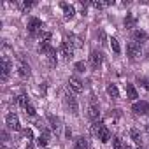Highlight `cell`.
<instances>
[{
  "mask_svg": "<svg viewBox=\"0 0 149 149\" xmlns=\"http://www.w3.org/2000/svg\"><path fill=\"white\" fill-rule=\"evenodd\" d=\"M88 116L91 121H98V116H100V111H98V105L95 102V98H91L90 105H88Z\"/></svg>",
  "mask_w": 149,
  "mask_h": 149,
  "instance_id": "cell-6",
  "label": "cell"
},
{
  "mask_svg": "<svg viewBox=\"0 0 149 149\" xmlns=\"http://www.w3.org/2000/svg\"><path fill=\"white\" fill-rule=\"evenodd\" d=\"M23 133H25V137H26L28 140H32V139H33V133H32V130H30V128H26Z\"/></svg>",
  "mask_w": 149,
  "mask_h": 149,
  "instance_id": "cell-31",
  "label": "cell"
},
{
  "mask_svg": "<svg viewBox=\"0 0 149 149\" xmlns=\"http://www.w3.org/2000/svg\"><path fill=\"white\" fill-rule=\"evenodd\" d=\"M47 119H49V123H51V128H53V130H58V128H60V119H58V118L49 116Z\"/></svg>",
  "mask_w": 149,
  "mask_h": 149,
  "instance_id": "cell-23",
  "label": "cell"
},
{
  "mask_svg": "<svg viewBox=\"0 0 149 149\" xmlns=\"http://www.w3.org/2000/svg\"><path fill=\"white\" fill-rule=\"evenodd\" d=\"M107 93L111 98H119V91H118V86L116 84H109L107 86Z\"/></svg>",
  "mask_w": 149,
  "mask_h": 149,
  "instance_id": "cell-20",
  "label": "cell"
},
{
  "mask_svg": "<svg viewBox=\"0 0 149 149\" xmlns=\"http://www.w3.org/2000/svg\"><path fill=\"white\" fill-rule=\"evenodd\" d=\"M126 95H128V100H135V98L139 97L133 84H126Z\"/></svg>",
  "mask_w": 149,
  "mask_h": 149,
  "instance_id": "cell-19",
  "label": "cell"
},
{
  "mask_svg": "<svg viewBox=\"0 0 149 149\" xmlns=\"http://www.w3.org/2000/svg\"><path fill=\"white\" fill-rule=\"evenodd\" d=\"M25 111H26V116H35V109H33V105H32V104H28Z\"/></svg>",
  "mask_w": 149,
  "mask_h": 149,
  "instance_id": "cell-29",
  "label": "cell"
},
{
  "mask_svg": "<svg viewBox=\"0 0 149 149\" xmlns=\"http://www.w3.org/2000/svg\"><path fill=\"white\" fill-rule=\"evenodd\" d=\"M6 125H7L9 130H19V119H18V116H16L14 112L7 114V118H6Z\"/></svg>",
  "mask_w": 149,
  "mask_h": 149,
  "instance_id": "cell-7",
  "label": "cell"
},
{
  "mask_svg": "<svg viewBox=\"0 0 149 149\" xmlns=\"http://www.w3.org/2000/svg\"><path fill=\"white\" fill-rule=\"evenodd\" d=\"M126 54L130 56V60H137V58L142 54V51H140V46H139L137 42H130V44L126 46Z\"/></svg>",
  "mask_w": 149,
  "mask_h": 149,
  "instance_id": "cell-4",
  "label": "cell"
},
{
  "mask_svg": "<svg viewBox=\"0 0 149 149\" xmlns=\"http://www.w3.org/2000/svg\"><path fill=\"white\" fill-rule=\"evenodd\" d=\"M74 68H76V72H79V74H81V72H84V70H86V63H84V61H77Z\"/></svg>",
  "mask_w": 149,
  "mask_h": 149,
  "instance_id": "cell-27",
  "label": "cell"
},
{
  "mask_svg": "<svg viewBox=\"0 0 149 149\" xmlns=\"http://www.w3.org/2000/svg\"><path fill=\"white\" fill-rule=\"evenodd\" d=\"M18 74H19V76L21 77H30V74H32V70H30V67L23 61V60H19V65H18Z\"/></svg>",
  "mask_w": 149,
  "mask_h": 149,
  "instance_id": "cell-11",
  "label": "cell"
},
{
  "mask_svg": "<svg viewBox=\"0 0 149 149\" xmlns=\"http://www.w3.org/2000/svg\"><path fill=\"white\" fill-rule=\"evenodd\" d=\"M61 9H63L65 19H72L74 16H76V9H74L72 6H68V4H65V2H61Z\"/></svg>",
  "mask_w": 149,
  "mask_h": 149,
  "instance_id": "cell-13",
  "label": "cell"
},
{
  "mask_svg": "<svg viewBox=\"0 0 149 149\" xmlns=\"http://www.w3.org/2000/svg\"><path fill=\"white\" fill-rule=\"evenodd\" d=\"M147 39H149V37H147V33H146L144 30H135V32H133V42H137L139 46H140L142 42H147Z\"/></svg>",
  "mask_w": 149,
  "mask_h": 149,
  "instance_id": "cell-12",
  "label": "cell"
},
{
  "mask_svg": "<svg viewBox=\"0 0 149 149\" xmlns=\"http://www.w3.org/2000/svg\"><path fill=\"white\" fill-rule=\"evenodd\" d=\"M97 137H98V140H100V142H104V144H105V142H109V140H111V137H112V135H111V130L104 125V126L98 130Z\"/></svg>",
  "mask_w": 149,
  "mask_h": 149,
  "instance_id": "cell-10",
  "label": "cell"
},
{
  "mask_svg": "<svg viewBox=\"0 0 149 149\" xmlns=\"http://www.w3.org/2000/svg\"><path fill=\"white\" fill-rule=\"evenodd\" d=\"M104 126V123H100V121H93V125H91V132H93V135H97L98 133V130Z\"/></svg>",
  "mask_w": 149,
  "mask_h": 149,
  "instance_id": "cell-24",
  "label": "cell"
},
{
  "mask_svg": "<svg viewBox=\"0 0 149 149\" xmlns=\"http://www.w3.org/2000/svg\"><path fill=\"white\" fill-rule=\"evenodd\" d=\"M139 83H142V84H144V88H147V90H149V77H147V79H140V77H139Z\"/></svg>",
  "mask_w": 149,
  "mask_h": 149,
  "instance_id": "cell-32",
  "label": "cell"
},
{
  "mask_svg": "<svg viewBox=\"0 0 149 149\" xmlns=\"http://www.w3.org/2000/svg\"><path fill=\"white\" fill-rule=\"evenodd\" d=\"M2 137H4V142H7V140H9V135H7V132H2Z\"/></svg>",
  "mask_w": 149,
  "mask_h": 149,
  "instance_id": "cell-33",
  "label": "cell"
},
{
  "mask_svg": "<svg viewBox=\"0 0 149 149\" xmlns=\"http://www.w3.org/2000/svg\"><path fill=\"white\" fill-rule=\"evenodd\" d=\"M132 111L139 116H149V104L147 102H135L132 105Z\"/></svg>",
  "mask_w": 149,
  "mask_h": 149,
  "instance_id": "cell-3",
  "label": "cell"
},
{
  "mask_svg": "<svg viewBox=\"0 0 149 149\" xmlns=\"http://www.w3.org/2000/svg\"><path fill=\"white\" fill-rule=\"evenodd\" d=\"M61 54H63L65 60H70L74 56V46H72V42L68 39H65L63 44H61Z\"/></svg>",
  "mask_w": 149,
  "mask_h": 149,
  "instance_id": "cell-5",
  "label": "cell"
},
{
  "mask_svg": "<svg viewBox=\"0 0 149 149\" xmlns=\"http://www.w3.org/2000/svg\"><path fill=\"white\" fill-rule=\"evenodd\" d=\"M111 4H114V2H111V0H107V2H100V0H98V2H97V0H95V2H91V6H93L95 9H104V7H107V6H111Z\"/></svg>",
  "mask_w": 149,
  "mask_h": 149,
  "instance_id": "cell-22",
  "label": "cell"
},
{
  "mask_svg": "<svg viewBox=\"0 0 149 149\" xmlns=\"http://www.w3.org/2000/svg\"><path fill=\"white\" fill-rule=\"evenodd\" d=\"M46 58H47V61H49V67H56L58 60H56V51H54L53 47H49V51L46 53Z\"/></svg>",
  "mask_w": 149,
  "mask_h": 149,
  "instance_id": "cell-15",
  "label": "cell"
},
{
  "mask_svg": "<svg viewBox=\"0 0 149 149\" xmlns=\"http://www.w3.org/2000/svg\"><path fill=\"white\" fill-rule=\"evenodd\" d=\"M49 40H51V33H49V32H42V33H40V42L49 44Z\"/></svg>",
  "mask_w": 149,
  "mask_h": 149,
  "instance_id": "cell-25",
  "label": "cell"
},
{
  "mask_svg": "<svg viewBox=\"0 0 149 149\" xmlns=\"http://www.w3.org/2000/svg\"><path fill=\"white\" fill-rule=\"evenodd\" d=\"M65 105H67V109H68L74 116L77 114L79 105H77V100H76V97H74L72 93H67V95H65Z\"/></svg>",
  "mask_w": 149,
  "mask_h": 149,
  "instance_id": "cell-1",
  "label": "cell"
},
{
  "mask_svg": "<svg viewBox=\"0 0 149 149\" xmlns=\"http://www.w3.org/2000/svg\"><path fill=\"white\" fill-rule=\"evenodd\" d=\"M109 42H111V47H112V51H114V53H119V51H121V49H119V42H118L116 39H111Z\"/></svg>",
  "mask_w": 149,
  "mask_h": 149,
  "instance_id": "cell-28",
  "label": "cell"
},
{
  "mask_svg": "<svg viewBox=\"0 0 149 149\" xmlns=\"http://www.w3.org/2000/svg\"><path fill=\"white\" fill-rule=\"evenodd\" d=\"M18 105H21V107L26 109V105H28V98H26L25 95H19V97H18Z\"/></svg>",
  "mask_w": 149,
  "mask_h": 149,
  "instance_id": "cell-26",
  "label": "cell"
},
{
  "mask_svg": "<svg viewBox=\"0 0 149 149\" xmlns=\"http://www.w3.org/2000/svg\"><path fill=\"white\" fill-rule=\"evenodd\" d=\"M125 146H123V142H121V139H114V149H123Z\"/></svg>",
  "mask_w": 149,
  "mask_h": 149,
  "instance_id": "cell-30",
  "label": "cell"
},
{
  "mask_svg": "<svg viewBox=\"0 0 149 149\" xmlns=\"http://www.w3.org/2000/svg\"><path fill=\"white\" fill-rule=\"evenodd\" d=\"M74 149H88V139L86 137H77L74 140Z\"/></svg>",
  "mask_w": 149,
  "mask_h": 149,
  "instance_id": "cell-14",
  "label": "cell"
},
{
  "mask_svg": "<svg viewBox=\"0 0 149 149\" xmlns=\"http://www.w3.org/2000/svg\"><path fill=\"white\" fill-rule=\"evenodd\" d=\"M130 137H132V140H133L135 144L142 146V135H140V132H139L137 128H132V130H130Z\"/></svg>",
  "mask_w": 149,
  "mask_h": 149,
  "instance_id": "cell-17",
  "label": "cell"
},
{
  "mask_svg": "<svg viewBox=\"0 0 149 149\" xmlns=\"http://www.w3.org/2000/svg\"><path fill=\"white\" fill-rule=\"evenodd\" d=\"M9 70H11V63L7 61V58H4L2 60V81L9 77Z\"/></svg>",
  "mask_w": 149,
  "mask_h": 149,
  "instance_id": "cell-16",
  "label": "cell"
},
{
  "mask_svg": "<svg viewBox=\"0 0 149 149\" xmlns=\"http://www.w3.org/2000/svg\"><path fill=\"white\" fill-rule=\"evenodd\" d=\"M90 60H91V67L97 70V68L102 65V61H104V54H102V53H98V51H91Z\"/></svg>",
  "mask_w": 149,
  "mask_h": 149,
  "instance_id": "cell-9",
  "label": "cell"
},
{
  "mask_svg": "<svg viewBox=\"0 0 149 149\" xmlns=\"http://www.w3.org/2000/svg\"><path fill=\"white\" fill-rule=\"evenodd\" d=\"M28 32H30L32 35L42 33V21L37 19V18H30V19H28Z\"/></svg>",
  "mask_w": 149,
  "mask_h": 149,
  "instance_id": "cell-2",
  "label": "cell"
},
{
  "mask_svg": "<svg viewBox=\"0 0 149 149\" xmlns=\"http://www.w3.org/2000/svg\"><path fill=\"white\" fill-rule=\"evenodd\" d=\"M135 23H137L135 16L126 14V18H125V28H126V30H132V28H135Z\"/></svg>",
  "mask_w": 149,
  "mask_h": 149,
  "instance_id": "cell-18",
  "label": "cell"
},
{
  "mask_svg": "<svg viewBox=\"0 0 149 149\" xmlns=\"http://www.w3.org/2000/svg\"><path fill=\"white\" fill-rule=\"evenodd\" d=\"M146 130H147V133H149V123H147V126H146Z\"/></svg>",
  "mask_w": 149,
  "mask_h": 149,
  "instance_id": "cell-35",
  "label": "cell"
},
{
  "mask_svg": "<svg viewBox=\"0 0 149 149\" xmlns=\"http://www.w3.org/2000/svg\"><path fill=\"white\" fill-rule=\"evenodd\" d=\"M68 90L74 91V93H81L83 91V83L77 77H70L68 79Z\"/></svg>",
  "mask_w": 149,
  "mask_h": 149,
  "instance_id": "cell-8",
  "label": "cell"
},
{
  "mask_svg": "<svg viewBox=\"0 0 149 149\" xmlns=\"http://www.w3.org/2000/svg\"><path fill=\"white\" fill-rule=\"evenodd\" d=\"M123 149H132V147H130V146H125V147H123Z\"/></svg>",
  "mask_w": 149,
  "mask_h": 149,
  "instance_id": "cell-34",
  "label": "cell"
},
{
  "mask_svg": "<svg viewBox=\"0 0 149 149\" xmlns=\"http://www.w3.org/2000/svg\"><path fill=\"white\" fill-rule=\"evenodd\" d=\"M16 6H18V7H19L23 13H26V11H30V9L35 6V2H18Z\"/></svg>",
  "mask_w": 149,
  "mask_h": 149,
  "instance_id": "cell-21",
  "label": "cell"
}]
</instances>
